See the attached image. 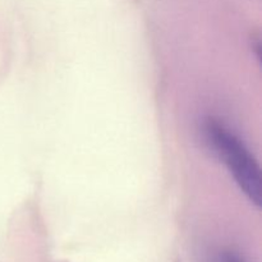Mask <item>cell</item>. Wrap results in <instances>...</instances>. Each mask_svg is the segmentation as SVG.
<instances>
[{"mask_svg": "<svg viewBox=\"0 0 262 262\" xmlns=\"http://www.w3.org/2000/svg\"><path fill=\"white\" fill-rule=\"evenodd\" d=\"M205 130L207 142L224 160L241 191L252 204L260 206L262 196L260 168L242 141L214 120L206 123Z\"/></svg>", "mask_w": 262, "mask_h": 262, "instance_id": "6da1fadb", "label": "cell"}, {"mask_svg": "<svg viewBox=\"0 0 262 262\" xmlns=\"http://www.w3.org/2000/svg\"><path fill=\"white\" fill-rule=\"evenodd\" d=\"M219 262H245V261L241 260L238 256L233 255V253H224V255L219 258Z\"/></svg>", "mask_w": 262, "mask_h": 262, "instance_id": "7a4b0ae2", "label": "cell"}]
</instances>
